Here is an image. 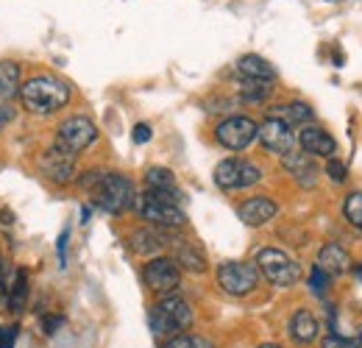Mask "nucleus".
I'll return each mask as SVG.
<instances>
[{
  "instance_id": "obj_24",
  "label": "nucleus",
  "mask_w": 362,
  "mask_h": 348,
  "mask_svg": "<svg viewBox=\"0 0 362 348\" xmlns=\"http://www.w3.org/2000/svg\"><path fill=\"white\" fill-rule=\"evenodd\" d=\"M28 304V270L20 267L17 276H14V284L8 290V298H6V306L11 312H23V306Z\"/></svg>"
},
{
  "instance_id": "obj_19",
  "label": "nucleus",
  "mask_w": 362,
  "mask_h": 348,
  "mask_svg": "<svg viewBox=\"0 0 362 348\" xmlns=\"http://www.w3.org/2000/svg\"><path fill=\"white\" fill-rule=\"evenodd\" d=\"M237 70L243 73V79H254V81H268L273 84L276 81V67H273L268 59L257 56V53H245L237 59Z\"/></svg>"
},
{
  "instance_id": "obj_5",
  "label": "nucleus",
  "mask_w": 362,
  "mask_h": 348,
  "mask_svg": "<svg viewBox=\"0 0 362 348\" xmlns=\"http://www.w3.org/2000/svg\"><path fill=\"white\" fill-rule=\"evenodd\" d=\"M257 267L276 287H293L301 279V265L279 248H262L257 254Z\"/></svg>"
},
{
  "instance_id": "obj_18",
  "label": "nucleus",
  "mask_w": 362,
  "mask_h": 348,
  "mask_svg": "<svg viewBox=\"0 0 362 348\" xmlns=\"http://www.w3.org/2000/svg\"><path fill=\"white\" fill-rule=\"evenodd\" d=\"M281 159H284V170L293 175L301 187H315L317 168H315V162L310 159V153L293 151V153H287V156H281Z\"/></svg>"
},
{
  "instance_id": "obj_33",
  "label": "nucleus",
  "mask_w": 362,
  "mask_h": 348,
  "mask_svg": "<svg viewBox=\"0 0 362 348\" xmlns=\"http://www.w3.org/2000/svg\"><path fill=\"white\" fill-rule=\"evenodd\" d=\"M67 237H70V231L64 228L62 237H59V245H56V251H59V265H62V267L67 265Z\"/></svg>"
},
{
  "instance_id": "obj_28",
  "label": "nucleus",
  "mask_w": 362,
  "mask_h": 348,
  "mask_svg": "<svg viewBox=\"0 0 362 348\" xmlns=\"http://www.w3.org/2000/svg\"><path fill=\"white\" fill-rule=\"evenodd\" d=\"M320 348H362L360 340H349V337H340V335H326Z\"/></svg>"
},
{
  "instance_id": "obj_27",
  "label": "nucleus",
  "mask_w": 362,
  "mask_h": 348,
  "mask_svg": "<svg viewBox=\"0 0 362 348\" xmlns=\"http://www.w3.org/2000/svg\"><path fill=\"white\" fill-rule=\"evenodd\" d=\"M162 348H212V343L206 340V337H198V335H176V337H170V340H165Z\"/></svg>"
},
{
  "instance_id": "obj_36",
  "label": "nucleus",
  "mask_w": 362,
  "mask_h": 348,
  "mask_svg": "<svg viewBox=\"0 0 362 348\" xmlns=\"http://www.w3.org/2000/svg\"><path fill=\"white\" fill-rule=\"evenodd\" d=\"M0 287L6 290V273H3V257H0Z\"/></svg>"
},
{
  "instance_id": "obj_34",
  "label": "nucleus",
  "mask_w": 362,
  "mask_h": 348,
  "mask_svg": "<svg viewBox=\"0 0 362 348\" xmlns=\"http://www.w3.org/2000/svg\"><path fill=\"white\" fill-rule=\"evenodd\" d=\"M151 134H153V131H151V126L139 123V126H134V134H132V137H134L136 145H142V142H148V139H151Z\"/></svg>"
},
{
  "instance_id": "obj_2",
  "label": "nucleus",
  "mask_w": 362,
  "mask_h": 348,
  "mask_svg": "<svg viewBox=\"0 0 362 348\" xmlns=\"http://www.w3.org/2000/svg\"><path fill=\"white\" fill-rule=\"evenodd\" d=\"M20 103L31 115H53L70 103V84L62 81L59 76H34L23 81Z\"/></svg>"
},
{
  "instance_id": "obj_26",
  "label": "nucleus",
  "mask_w": 362,
  "mask_h": 348,
  "mask_svg": "<svg viewBox=\"0 0 362 348\" xmlns=\"http://www.w3.org/2000/svg\"><path fill=\"white\" fill-rule=\"evenodd\" d=\"M343 215H346V220H349L357 231H362V190L351 192V195L346 198V204H343Z\"/></svg>"
},
{
  "instance_id": "obj_4",
  "label": "nucleus",
  "mask_w": 362,
  "mask_h": 348,
  "mask_svg": "<svg viewBox=\"0 0 362 348\" xmlns=\"http://www.w3.org/2000/svg\"><path fill=\"white\" fill-rule=\"evenodd\" d=\"M134 209L139 218L148 220V223L156 226V228H181V226H187L184 209L176 207L173 201H168V198L151 192V190H145L142 195H136Z\"/></svg>"
},
{
  "instance_id": "obj_29",
  "label": "nucleus",
  "mask_w": 362,
  "mask_h": 348,
  "mask_svg": "<svg viewBox=\"0 0 362 348\" xmlns=\"http://www.w3.org/2000/svg\"><path fill=\"white\" fill-rule=\"evenodd\" d=\"M329 279L332 276H326L320 267H313V273H310V287H313V293H317V296H323L326 293V287H329Z\"/></svg>"
},
{
  "instance_id": "obj_6",
  "label": "nucleus",
  "mask_w": 362,
  "mask_h": 348,
  "mask_svg": "<svg viewBox=\"0 0 362 348\" xmlns=\"http://www.w3.org/2000/svg\"><path fill=\"white\" fill-rule=\"evenodd\" d=\"M218 284L228 296H248L259 284V267L254 262H223L218 267Z\"/></svg>"
},
{
  "instance_id": "obj_23",
  "label": "nucleus",
  "mask_w": 362,
  "mask_h": 348,
  "mask_svg": "<svg viewBox=\"0 0 362 348\" xmlns=\"http://www.w3.org/2000/svg\"><path fill=\"white\" fill-rule=\"evenodd\" d=\"M20 64L6 59L0 62V98L3 100H11L14 95H20Z\"/></svg>"
},
{
  "instance_id": "obj_16",
  "label": "nucleus",
  "mask_w": 362,
  "mask_h": 348,
  "mask_svg": "<svg viewBox=\"0 0 362 348\" xmlns=\"http://www.w3.org/2000/svg\"><path fill=\"white\" fill-rule=\"evenodd\" d=\"M279 215V207L273 204L271 198H248L237 207V218L243 220L245 226H265L268 220Z\"/></svg>"
},
{
  "instance_id": "obj_30",
  "label": "nucleus",
  "mask_w": 362,
  "mask_h": 348,
  "mask_svg": "<svg viewBox=\"0 0 362 348\" xmlns=\"http://www.w3.org/2000/svg\"><path fill=\"white\" fill-rule=\"evenodd\" d=\"M17 335H20V326H17V323L0 326V348H14V343H17Z\"/></svg>"
},
{
  "instance_id": "obj_1",
  "label": "nucleus",
  "mask_w": 362,
  "mask_h": 348,
  "mask_svg": "<svg viewBox=\"0 0 362 348\" xmlns=\"http://www.w3.org/2000/svg\"><path fill=\"white\" fill-rule=\"evenodd\" d=\"M81 184L90 190L92 204L106 212V215H123L134 207L136 190L134 181L123 173H106V170H92Z\"/></svg>"
},
{
  "instance_id": "obj_22",
  "label": "nucleus",
  "mask_w": 362,
  "mask_h": 348,
  "mask_svg": "<svg viewBox=\"0 0 362 348\" xmlns=\"http://www.w3.org/2000/svg\"><path fill=\"white\" fill-rule=\"evenodd\" d=\"M268 117L284 120L287 126H304L307 120H313V109H310L304 100H293V103H284V106L271 109V115H268Z\"/></svg>"
},
{
  "instance_id": "obj_13",
  "label": "nucleus",
  "mask_w": 362,
  "mask_h": 348,
  "mask_svg": "<svg viewBox=\"0 0 362 348\" xmlns=\"http://www.w3.org/2000/svg\"><path fill=\"white\" fill-rule=\"evenodd\" d=\"M129 245L139 257H159V251H165L170 245V237H168V228L148 226V228H136L129 237Z\"/></svg>"
},
{
  "instance_id": "obj_38",
  "label": "nucleus",
  "mask_w": 362,
  "mask_h": 348,
  "mask_svg": "<svg viewBox=\"0 0 362 348\" xmlns=\"http://www.w3.org/2000/svg\"><path fill=\"white\" fill-rule=\"evenodd\" d=\"M259 348H281V346H276V343H262Z\"/></svg>"
},
{
  "instance_id": "obj_10",
  "label": "nucleus",
  "mask_w": 362,
  "mask_h": 348,
  "mask_svg": "<svg viewBox=\"0 0 362 348\" xmlns=\"http://www.w3.org/2000/svg\"><path fill=\"white\" fill-rule=\"evenodd\" d=\"M76 156H78V153H73V151H67L64 145L53 142L45 153L40 156V170H42L53 184H70V181L78 175Z\"/></svg>"
},
{
  "instance_id": "obj_25",
  "label": "nucleus",
  "mask_w": 362,
  "mask_h": 348,
  "mask_svg": "<svg viewBox=\"0 0 362 348\" xmlns=\"http://www.w3.org/2000/svg\"><path fill=\"white\" fill-rule=\"evenodd\" d=\"M271 92H273V84H268V81L245 79V81L240 84V100H243V103H265V100L271 98Z\"/></svg>"
},
{
  "instance_id": "obj_9",
  "label": "nucleus",
  "mask_w": 362,
  "mask_h": 348,
  "mask_svg": "<svg viewBox=\"0 0 362 348\" xmlns=\"http://www.w3.org/2000/svg\"><path fill=\"white\" fill-rule=\"evenodd\" d=\"M262 178V170L248 162V159H223L218 168H215V184L221 190H243V187H254L257 181Z\"/></svg>"
},
{
  "instance_id": "obj_17",
  "label": "nucleus",
  "mask_w": 362,
  "mask_h": 348,
  "mask_svg": "<svg viewBox=\"0 0 362 348\" xmlns=\"http://www.w3.org/2000/svg\"><path fill=\"white\" fill-rule=\"evenodd\" d=\"M170 248H173V260L179 267L189 270V273H204L206 270V257L195 243L181 240V237H170Z\"/></svg>"
},
{
  "instance_id": "obj_35",
  "label": "nucleus",
  "mask_w": 362,
  "mask_h": 348,
  "mask_svg": "<svg viewBox=\"0 0 362 348\" xmlns=\"http://www.w3.org/2000/svg\"><path fill=\"white\" fill-rule=\"evenodd\" d=\"M11 117H14V109L8 103H0V131H3V126H8Z\"/></svg>"
},
{
  "instance_id": "obj_15",
  "label": "nucleus",
  "mask_w": 362,
  "mask_h": 348,
  "mask_svg": "<svg viewBox=\"0 0 362 348\" xmlns=\"http://www.w3.org/2000/svg\"><path fill=\"white\" fill-rule=\"evenodd\" d=\"M145 187H148L151 192H156V195L173 201L176 207H184V195H181L179 187H176V175L170 173L168 168H151V170L145 173Z\"/></svg>"
},
{
  "instance_id": "obj_3",
  "label": "nucleus",
  "mask_w": 362,
  "mask_h": 348,
  "mask_svg": "<svg viewBox=\"0 0 362 348\" xmlns=\"http://www.w3.org/2000/svg\"><path fill=\"white\" fill-rule=\"evenodd\" d=\"M148 323L156 340H170L176 335H184L192 326V309L181 296H162L148 312Z\"/></svg>"
},
{
  "instance_id": "obj_14",
  "label": "nucleus",
  "mask_w": 362,
  "mask_h": 348,
  "mask_svg": "<svg viewBox=\"0 0 362 348\" xmlns=\"http://www.w3.org/2000/svg\"><path fill=\"white\" fill-rule=\"evenodd\" d=\"M298 145H301L304 153H310V156H326V159L334 156V151H337L334 137L329 131H323L320 126H304L301 134H298Z\"/></svg>"
},
{
  "instance_id": "obj_37",
  "label": "nucleus",
  "mask_w": 362,
  "mask_h": 348,
  "mask_svg": "<svg viewBox=\"0 0 362 348\" xmlns=\"http://www.w3.org/2000/svg\"><path fill=\"white\" fill-rule=\"evenodd\" d=\"M354 273H357V279L362 282V265H357V267H354Z\"/></svg>"
},
{
  "instance_id": "obj_31",
  "label": "nucleus",
  "mask_w": 362,
  "mask_h": 348,
  "mask_svg": "<svg viewBox=\"0 0 362 348\" xmlns=\"http://www.w3.org/2000/svg\"><path fill=\"white\" fill-rule=\"evenodd\" d=\"M326 173H329V178L332 181H346V165L340 162V159H329V165H326Z\"/></svg>"
},
{
  "instance_id": "obj_8",
  "label": "nucleus",
  "mask_w": 362,
  "mask_h": 348,
  "mask_svg": "<svg viewBox=\"0 0 362 348\" xmlns=\"http://www.w3.org/2000/svg\"><path fill=\"white\" fill-rule=\"evenodd\" d=\"M142 279H145V284H148L153 293L170 296V293L179 290V284H181V267L176 265L173 257H153L151 262H145Z\"/></svg>"
},
{
  "instance_id": "obj_12",
  "label": "nucleus",
  "mask_w": 362,
  "mask_h": 348,
  "mask_svg": "<svg viewBox=\"0 0 362 348\" xmlns=\"http://www.w3.org/2000/svg\"><path fill=\"white\" fill-rule=\"evenodd\" d=\"M259 139L265 145V151L271 153H279V156H287L293 153L296 148V134H293V126H287L284 120H276V117H268L262 126H259Z\"/></svg>"
},
{
  "instance_id": "obj_11",
  "label": "nucleus",
  "mask_w": 362,
  "mask_h": 348,
  "mask_svg": "<svg viewBox=\"0 0 362 348\" xmlns=\"http://www.w3.org/2000/svg\"><path fill=\"white\" fill-rule=\"evenodd\" d=\"M95 139H98V126L92 123L90 117H84V115L67 117V120L59 126V134H56V142L64 145V148L73 151V153L87 151Z\"/></svg>"
},
{
  "instance_id": "obj_39",
  "label": "nucleus",
  "mask_w": 362,
  "mask_h": 348,
  "mask_svg": "<svg viewBox=\"0 0 362 348\" xmlns=\"http://www.w3.org/2000/svg\"><path fill=\"white\" fill-rule=\"evenodd\" d=\"M360 343H362V340H360Z\"/></svg>"
},
{
  "instance_id": "obj_20",
  "label": "nucleus",
  "mask_w": 362,
  "mask_h": 348,
  "mask_svg": "<svg viewBox=\"0 0 362 348\" xmlns=\"http://www.w3.org/2000/svg\"><path fill=\"white\" fill-rule=\"evenodd\" d=\"M315 265L326 273V276H340V273H346V270L351 267V260H349L346 248H340V245L329 243V245H323V248L317 251Z\"/></svg>"
},
{
  "instance_id": "obj_32",
  "label": "nucleus",
  "mask_w": 362,
  "mask_h": 348,
  "mask_svg": "<svg viewBox=\"0 0 362 348\" xmlns=\"http://www.w3.org/2000/svg\"><path fill=\"white\" fill-rule=\"evenodd\" d=\"M62 326H64V318H62V315H45V318H42V332H45V335H56Z\"/></svg>"
},
{
  "instance_id": "obj_7",
  "label": "nucleus",
  "mask_w": 362,
  "mask_h": 348,
  "mask_svg": "<svg viewBox=\"0 0 362 348\" xmlns=\"http://www.w3.org/2000/svg\"><path fill=\"white\" fill-rule=\"evenodd\" d=\"M257 137H259V126L245 115H228L215 129V139L228 151H245Z\"/></svg>"
},
{
  "instance_id": "obj_21",
  "label": "nucleus",
  "mask_w": 362,
  "mask_h": 348,
  "mask_svg": "<svg viewBox=\"0 0 362 348\" xmlns=\"http://www.w3.org/2000/svg\"><path fill=\"white\" fill-rule=\"evenodd\" d=\"M317 329H320V323H317V318L310 309H298V312L290 318V337H293L298 346L313 343L317 337Z\"/></svg>"
}]
</instances>
